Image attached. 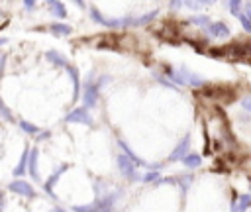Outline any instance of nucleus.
Masks as SVG:
<instances>
[{
    "label": "nucleus",
    "instance_id": "f257e3e1",
    "mask_svg": "<svg viewBox=\"0 0 251 212\" xmlns=\"http://www.w3.org/2000/svg\"><path fill=\"white\" fill-rule=\"evenodd\" d=\"M124 190L122 188H114L104 196H96L92 202L88 204H75L73 212H114L118 200L122 198Z\"/></svg>",
    "mask_w": 251,
    "mask_h": 212
},
{
    "label": "nucleus",
    "instance_id": "f03ea898",
    "mask_svg": "<svg viewBox=\"0 0 251 212\" xmlns=\"http://www.w3.org/2000/svg\"><path fill=\"white\" fill-rule=\"evenodd\" d=\"M100 94H102V88L96 82V75L88 73L86 79L82 80V88H80V102H82V106L88 108V110H94L98 106V102H100Z\"/></svg>",
    "mask_w": 251,
    "mask_h": 212
},
{
    "label": "nucleus",
    "instance_id": "7ed1b4c3",
    "mask_svg": "<svg viewBox=\"0 0 251 212\" xmlns=\"http://www.w3.org/2000/svg\"><path fill=\"white\" fill-rule=\"evenodd\" d=\"M202 94L214 102H222V104H231L237 100V90L233 86H227V84H212L208 82L204 88H200Z\"/></svg>",
    "mask_w": 251,
    "mask_h": 212
},
{
    "label": "nucleus",
    "instance_id": "20e7f679",
    "mask_svg": "<svg viewBox=\"0 0 251 212\" xmlns=\"http://www.w3.org/2000/svg\"><path fill=\"white\" fill-rule=\"evenodd\" d=\"M88 16H90V20L94 24H98L102 27H108V29H127V18L126 16H122V18H118V16H106V14H102L94 6L88 8Z\"/></svg>",
    "mask_w": 251,
    "mask_h": 212
},
{
    "label": "nucleus",
    "instance_id": "39448f33",
    "mask_svg": "<svg viewBox=\"0 0 251 212\" xmlns=\"http://www.w3.org/2000/svg\"><path fill=\"white\" fill-rule=\"evenodd\" d=\"M116 167H118V173H120L126 181H129V183H141L143 173H139V167H137L126 153L118 151V155H116Z\"/></svg>",
    "mask_w": 251,
    "mask_h": 212
},
{
    "label": "nucleus",
    "instance_id": "423d86ee",
    "mask_svg": "<svg viewBox=\"0 0 251 212\" xmlns=\"http://www.w3.org/2000/svg\"><path fill=\"white\" fill-rule=\"evenodd\" d=\"M63 122H65V124H80V126H94V118H92L90 110H88V108H84V106H76V108L69 110V112L65 114Z\"/></svg>",
    "mask_w": 251,
    "mask_h": 212
},
{
    "label": "nucleus",
    "instance_id": "0eeeda50",
    "mask_svg": "<svg viewBox=\"0 0 251 212\" xmlns=\"http://www.w3.org/2000/svg\"><path fill=\"white\" fill-rule=\"evenodd\" d=\"M190 145H192V137H190V133H186V135H182L178 141H176V145L173 147V151L169 153V157H167V165L169 163H180L182 159H184V155L186 153H190Z\"/></svg>",
    "mask_w": 251,
    "mask_h": 212
},
{
    "label": "nucleus",
    "instance_id": "6e6552de",
    "mask_svg": "<svg viewBox=\"0 0 251 212\" xmlns=\"http://www.w3.org/2000/svg\"><path fill=\"white\" fill-rule=\"evenodd\" d=\"M8 190L14 192V194H18V196H24V198H27V200H33V198L37 196L33 185H31L29 181H25L24 177L10 181V183H8Z\"/></svg>",
    "mask_w": 251,
    "mask_h": 212
},
{
    "label": "nucleus",
    "instance_id": "1a4fd4ad",
    "mask_svg": "<svg viewBox=\"0 0 251 212\" xmlns=\"http://www.w3.org/2000/svg\"><path fill=\"white\" fill-rule=\"evenodd\" d=\"M204 33L210 41L212 39H227L231 35V27H229V24L216 20V22H210V26L204 29Z\"/></svg>",
    "mask_w": 251,
    "mask_h": 212
},
{
    "label": "nucleus",
    "instance_id": "9d476101",
    "mask_svg": "<svg viewBox=\"0 0 251 212\" xmlns=\"http://www.w3.org/2000/svg\"><path fill=\"white\" fill-rule=\"evenodd\" d=\"M116 143H118V149H120L122 153H126V155H127V157H129V159H131L139 169H147V165H149V163H147L143 157H139V155L129 147V143H127L124 137H116Z\"/></svg>",
    "mask_w": 251,
    "mask_h": 212
},
{
    "label": "nucleus",
    "instance_id": "9b49d317",
    "mask_svg": "<svg viewBox=\"0 0 251 212\" xmlns=\"http://www.w3.org/2000/svg\"><path fill=\"white\" fill-rule=\"evenodd\" d=\"M43 57H45V61H47L51 67H55V69H67V67L71 65V61H69L61 51H57V49H47V51L43 53Z\"/></svg>",
    "mask_w": 251,
    "mask_h": 212
},
{
    "label": "nucleus",
    "instance_id": "f8f14e48",
    "mask_svg": "<svg viewBox=\"0 0 251 212\" xmlns=\"http://www.w3.org/2000/svg\"><path fill=\"white\" fill-rule=\"evenodd\" d=\"M65 71H67V75H69V80H71V84H73V98H71V102H76V100L80 98V88H82L80 73H78V69H76L75 65H69Z\"/></svg>",
    "mask_w": 251,
    "mask_h": 212
},
{
    "label": "nucleus",
    "instance_id": "ddd939ff",
    "mask_svg": "<svg viewBox=\"0 0 251 212\" xmlns=\"http://www.w3.org/2000/svg\"><path fill=\"white\" fill-rule=\"evenodd\" d=\"M29 151H31V145H24V151L16 163V167L12 169V175L14 179H22L25 173H27V163H29Z\"/></svg>",
    "mask_w": 251,
    "mask_h": 212
},
{
    "label": "nucleus",
    "instance_id": "4468645a",
    "mask_svg": "<svg viewBox=\"0 0 251 212\" xmlns=\"http://www.w3.org/2000/svg\"><path fill=\"white\" fill-rule=\"evenodd\" d=\"M67 169H69V163H61V165H59V167H57V169H55V171H53V173L49 175V179H47V181L43 183V190H45L47 194H51V196H55V192H53V188H55V185L59 183V179H61V175H63V173H65Z\"/></svg>",
    "mask_w": 251,
    "mask_h": 212
},
{
    "label": "nucleus",
    "instance_id": "2eb2a0df",
    "mask_svg": "<svg viewBox=\"0 0 251 212\" xmlns=\"http://www.w3.org/2000/svg\"><path fill=\"white\" fill-rule=\"evenodd\" d=\"M229 204H231V212H247L251 208V192H245L239 196H235L233 192V200Z\"/></svg>",
    "mask_w": 251,
    "mask_h": 212
},
{
    "label": "nucleus",
    "instance_id": "dca6fc26",
    "mask_svg": "<svg viewBox=\"0 0 251 212\" xmlns=\"http://www.w3.org/2000/svg\"><path fill=\"white\" fill-rule=\"evenodd\" d=\"M37 159H39V147H31L29 151V163H27V175L31 177V181H39V171H37Z\"/></svg>",
    "mask_w": 251,
    "mask_h": 212
},
{
    "label": "nucleus",
    "instance_id": "f3484780",
    "mask_svg": "<svg viewBox=\"0 0 251 212\" xmlns=\"http://www.w3.org/2000/svg\"><path fill=\"white\" fill-rule=\"evenodd\" d=\"M175 185L180 188V194H182V198L186 196V192H188V188L192 186V183H194V177H192V173L188 171V173H178V175H175Z\"/></svg>",
    "mask_w": 251,
    "mask_h": 212
},
{
    "label": "nucleus",
    "instance_id": "a211bd4d",
    "mask_svg": "<svg viewBox=\"0 0 251 212\" xmlns=\"http://www.w3.org/2000/svg\"><path fill=\"white\" fill-rule=\"evenodd\" d=\"M210 22H212V20H210L208 14H198V12L192 14V16L186 20V24H188L190 27H196V29H200V31H204V29L210 26Z\"/></svg>",
    "mask_w": 251,
    "mask_h": 212
},
{
    "label": "nucleus",
    "instance_id": "6ab92c4d",
    "mask_svg": "<svg viewBox=\"0 0 251 212\" xmlns=\"http://www.w3.org/2000/svg\"><path fill=\"white\" fill-rule=\"evenodd\" d=\"M45 27H47V31H49L51 35H55V37H67V35L73 33V27H71L69 24H65V22H53L51 26H45Z\"/></svg>",
    "mask_w": 251,
    "mask_h": 212
},
{
    "label": "nucleus",
    "instance_id": "aec40b11",
    "mask_svg": "<svg viewBox=\"0 0 251 212\" xmlns=\"http://www.w3.org/2000/svg\"><path fill=\"white\" fill-rule=\"evenodd\" d=\"M180 163H182L184 169H188V171H196V169L202 165V155H200L198 151H190V153L184 155V159H182Z\"/></svg>",
    "mask_w": 251,
    "mask_h": 212
},
{
    "label": "nucleus",
    "instance_id": "412c9836",
    "mask_svg": "<svg viewBox=\"0 0 251 212\" xmlns=\"http://www.w3.org/2000/svg\"><path fill=\"white\" fill-rule=\"evenodd\" d=\"M18 128H20L22 133H25V135H29V137H35V135L41 132V128H39L37 124L29 122V120H25V118H20V120H18Z\"/></svg>",
    "mask_w": 251,
    "mask_h": 212
},
{
    "label": "nucleus",
    "instance_id": "4be33fe9",
    "mask_svg": "<svg viewBox=\"0 0 251 212\" xmlns=\"http://www.w3.org/2000/svg\"><path fill=\"white\" fill-rule=\"evenodd\" d=\"M151 77H153V80H155L157 84H161V86H165V88H169V90H175V92H178V90H180L176 84H173V82H171V80H169L161 71H157V69H155V71H151Z\"/></svg>",
    "mask_w": 251,
    "mask_h": 212
},
{
    "label": "nucleus",
    "instance_id": "5701e85b",
    "mask_svg": "<svg viewBox=\"0 0 251 212\" xmlns=\"http://www.w3.org/2000/svg\"><path fill=\"white\" fill-rule=\"evenodd\" d=\"M0 118H2V122H8V124H18V118H16V114L12 112V108L4 102V98L0 96Z\"/></svg>",
    "mask_w": 251,
    "mask_h": 212
},
{
    "label": "nucleus",
    "instance_id": "b1692460",
    "mask_svg": "<svg viewBox=\"0 0 251 212\" xmlns=\"http://www.w3.org/2000/svg\"><path fill=\"white\" fill-rule=\"evenodd\" d=\"M49 12H51V16H53V18H57V20H65V18L69 16L67 6H65L61 0H57L55 4H51V6H49Z\"/></svg>",
    "mask_w": 251,
    "mask_h": 212
},
{
    "label": "nucleus",
    "instance_id": "393cba45",
    "mask_svg": "<svg viewBox=\"0 0 251 212\" xmlns=\"http://www.w3.org/2000/svg\"><path fill=\"white\" fill-rule=\"evenodd\" d=\"M159 179H161V171H149V169H147V171L143 173V177H141V183H143V185H155Z\"/></svg>",
    "mask_w": 251,
    "mask_h": 212
},
{
    "label": "nucleus",
    "instance_id": "a878e982",
    "mask_svg": "<svg viewBox=\"0 0 251 212\" xmlns=\"http://www.w3.org/2000/svg\"><path fill=\"white\" fill-rule=\"evenodd\" d=\"M226 6L231 16H239V12L243 8V0H226Z\"/></svg>",
    "mask_w": 251,
    "mask_h": 212
},
{
    "label": "nucleus",
    "instance_id": "bb28decb",
    "mask_svg": "<svg viewBox=\"0 0 251 212\" xmlns=\"http://www.w3.org/2000/svg\"><path fill=\"white\" fill-rule=\"evenodd\" d=\"M239 108H241L245 114L251 116V92H247V94H243V96L239 98Z\"/></svg>",
    "mask_w": 251,
    "mask_h": 212
},
{
    "label": "nucleus",
    "instance_id": "cd10ccee",
    "mask_svg": "<svg viewBox=\"0 0 251 212\" xmlns=\"http://www.w3.org/2000/svg\"><path fill=\"white\" fill-rule=\"evenodd\" d=\"M237 20H239V24H241V27H243V31L245 33H249L251 35V20L243 14V12H239V16H237Z\"/></svg>",
    "mask_w": 251,
    "mask_h": 212
},
{
    "label": "nucleus",
    "instance_id": "c85d7f7f",
    "mask_svg": "<svg viewBox=\"0 0 251 212\" xmlns=\"http://www.w3.org/2000/svg\"><path fill=\"white\" fill-rule=\"evenodd\" d=\"M6 65H8V55L6 53H0V82L6 75Z\"/></svg>",
    "mask_w": 251,
    "mask_h": 212
},
{
    "label": "nucleus",
    "instance_id": "c756f323",
    "mask_svg": "<svg viewBox=\"0 0 251 212\" xmlns=\"http://www.w3.org/2000/svg\"><path fill=\"white\" fill-rule=\"evenodd\" d=\"M49 137H51V130H41V132H39V133H37L33 139H35L37 143H43V141H47Z\"/></svg>",
    "mask_w": 251,
    "mask_h": 212
},
{
    "label": "nucleus",
    "instance_id": "7c9ffc66",
    "mask_svg": "<svg viewBox=\"0 0 251 212\" xmlns=\"http://www.w3.org/2000/svg\"><path fill=\"white\" fill-rule=\"evenodd\" d=\"M184 6L188 8V10H192V12H198V8L202 6L198 0H184Z\"/></svg>",
    "mask_w": 251,
    "mask_h": 212
},
{
    "label": "nucleus",
    "instance_id": "2f4dec72",
    "mask_svg": "<svg viewBox=\"0 0 251 212\" xmlns=\"http://www.w3.org/2000/svg\"><path fill=\"white\" fill-rule=\"evenodd\" d=\"M241 12H243V14H245V16L251 20V0H245V2H243V8H241Z\"/></svg>",
    "mask_w": 251,
    "mask_h": 212
},
{
    "label": "nucleus",
    "instance_id": "473e14b6",
    "mask_svg": "<svg viewBox=\"0 0 251 212\" xmlns=\"http://www.w3.org/2000/svg\"><path fill=\"white\" fill-rule=\"evenodd\" d=\"M169 6H171V10H180L184 6V0H171Z\"/></svg>",
    "mask_w": 251,
    "mask_h": 212
},
{
    "label": "nucleus",
    "instance_id": "72a5a7b5",
    "mask_svg": "<svg viewBox=\"0 0 251 212\" xmlns=\"http://www.w3.org/2000/svg\"><path fill=\"white\" fill-rule=\"evenodd\" d=\"M37 2H39V0H24V8H25V10H33Z\"/></svg>",
    "mask_w": 251,
    "mask_h": 212
},
{
    "label": "nucleus",
    "instance_id": "f704fd0d",
    "mask_svg": "<svg viewBox=\"0 0 251 212\" xmlns=\"http://www.w3.org/2000/svg\"><path fill=\"white\" fill-rule=\"evenodd\" d=\"M198 2H200L202 6H212V4H216L218 0H198Z\"/></svg>",
    "mask_w": 251,
    "mask_h": 212
},
{
    "label": "nucleus",
    "instance_id": "c9c22d12",
    "mask_svg": "<svg viewBox=\"0 0 251 212\" xmlns=\"http://www.w3.org/2000/svg\"><path fill=\"white\" fill-rule=\"evenodd\" d=\"M73 2H75L78 8H86V2H84V0H73Z\"/></svg>",
    "mask_w": 251,
    "mask_h": 212
},
{
    "label": "nucleus",
    "instance_id": "e433bc0d",
    "mask_svg": "<svg viewBox=\"0 0 251 212\" xmlns=\"http://www.w3.org/2000/svg\"><path fill=\"white\" fill-rule=\"evenodd\" d=\"M53 212H67V210H65V208H61V206H55V208H53Z\"/></svg>",
    "mask_w": 251,
    "mask_h": 212
},
{
    "label": "nucleus",
    "instance_id": "4c0bfd02",
    "mask_svg": "<svg viewBox=\"0 0 251 212\" xmlns=\"http://www.w3.org/2000/svg\"><path fill=\"white\" fill-rule=\"evenodd\" d=\"M4 43H8V39H6V37H0V47H2Z\"/></svg>",
    "mask_w": 251,
    "mask_h": 212
},
{
    "label": "nucleus",
    "instance_id": "58836bf2",
    "mask_svg": "<svg viewBox=\"0 0 251 212\" xmlns=\"http://www.w3.org/2000/svg\"><path fill=\"white\" fill-rule=\"evenodd\" d=\"M45 2H47V6H51V4H55L57 0H45Z\"/></svg>",
    "mask_w": 251,
    "mask_h": 212
},
{
    "label": "nucleus",
    "instance_id": "ea45409f",
    "mask_svg": "<svg viewBox=\"0 0 251 212\" xmlns=\"http://www.w3.org/2000/svg\"><path fill=\"white\" fill-rule=\"evenodd\" d=\"M0 122H2V118H0Z\"/></svg>",
    "mask_w": 251,
    "mask_h": 212
}]
</instances>
